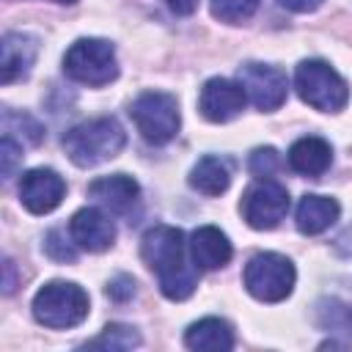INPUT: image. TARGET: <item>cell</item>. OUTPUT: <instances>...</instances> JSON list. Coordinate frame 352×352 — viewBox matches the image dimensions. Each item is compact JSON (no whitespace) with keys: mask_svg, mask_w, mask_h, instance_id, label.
Wrapping results in <instances>:
<instances>
[{"mask_svg":"<svg viewBox=\"0 0 352 352\" xmlns=\"http://www.w3.org/2000/svg\"><path fill=\"white\" fill-rule=\"evenodd\" d=\"M140 256L148 270L157 272L160 292L168 300H187L195 286L198 275L187 264L184 256V234L173 226H154L143 234L140 242Z\"/></svg>","mask_w":352,"mask_h":352,"instance_id":"obj_1","label":"cell"},{"mask_svg":"<svg viewBox=\"0 0 352 352\" xmlns=\"http://www.w3.org/2000/svg\"><path fill=\"white\" fill-rule=\"evenodd\" d=\"M126 135L116 118H91L63 135V151L77 168H96L121 154Z\"/></svg>","mask_w":352,"mask_h":352,"instance_id":"obj_2","label":"cell"},{"mask_svg":"<svg viewBox=\"0 0 352 352\" xmlns=\"http://www.w3.org/2000/svg\"><path fill=\"white\" fill-rule=\"evenodd\" d=\"M33 316L52 330L74 327L88 316V294L72 280H50L33 297Z\"/></svg>","mask_w":352,"mask_h":352,"instance_id":"obj_3","label":"cell"},{"mask_svg":"<svg viewBox=\"0 0 352 352\" xmlns=\"http://www.w3.org/2000/svg\"><path fill=\"white\" fill-rule=\"evenodd\" d=\"M294 88L305 104L322 113H338L349 102L346 80L324 60H302L294 72Z\"/></svg>","mask_w":352,"mask_h":352,"instance_id":"obj_4","label":"cell"},{"mask_svg":"<svg viewBox=\"0 0 352 352\" xmlns=\"http://www.w3.org/2000/svg\"><path fill=\"white\" fill-rule=\"evenodd\" d=\"M63 72L82 85H107L118 77L116 50L104 38H80L63 55Z\"/></svg>","mask_w":352,"mask_h":352,"instance_id":"obj_5","label":"cell"},{"mask_svg":"<svg viewBox=\"0 0 352 352\" xmlns=\"http://www.w3.org/2000/svg\"><path fill=\"white\" fill-rule=\"evenodd\" d=\"M129 116L138 126V132L143 135V140L160 146L176 138L179 132V104L176 96L165 94V91H143L132 104H129Z\"/></svg>","mask_w":352,"mask_h":352,"instance_id":"obj_6","label":"cell"},{"mask_svg":"<svg viewBox=\"0 0 352 352\" xmlns=\"http://www.w3.org/2000/svg\"><path fill=\"white\" fill-rule=\"evenodd\" d=\"M245 289L261 302H280L292 294L297 272L280 253H256L245 267Z\"/></svg>","mask_w":352,"mask_h":352,"instance_id":"obj_7","label":"cell"},{"mask_svg":"<svg viewBox=\"0 0 352 352\" xmlns=\"http://www.w3.org/2000/svg\"><path fill=\"white\" fill-rule=\"evenodd\" d=\"M239 209H242V217H245V223L250 228L270 231V228H275L286 217V212H289V192H286L283 184H278L272 179H261V182H256L245 192Z\"/></svg>","mask_w":352,"mask_h":352,"instance_id":"obj_8","label":"cell"},{"mask_svg":"<svg viewBox=\"0 0 352 352\" xmlns=\"http://www.w3.org/2000/svg\"><path fill=\"white\" fill-rule=\"evenodd\" d=\"M236 82L242 85L245 96L250 99V104L261 113L278 110L286 99V74L278 66L270 63H245L236 72Z\"/></svg>","mask_w":352,"mask_h":352,"instance_id":"obj_9","label":"cell"},{"mask_svg":"<svg viewBox=\"0 0 352 352\" xmlns=\"http://www.w3.org/2000/svg\"><path fill=\"white\" fill-rule=\"evenodd\" d=\"M248 96L242 91L239 82H231L226 77H212L204 82L201 94H198V110L206 121L212 124H226L231 118H236L245 107Z\"/></svg>","mask_w":352,"mask_h":352,"instance_id":"obj_10","label":"cell"},{"mask_svg":"<svg viewBox=\"0 0 352 352\" xmlns=\"http://www.w3.org/2000/svg\"><path fill=\"white\" fill-rule=\"evenodd\" d=\"M66 195V182L52 168H33L19 179V201L33 214L52 212Z\"/></svg>","mask_w":352,"mask_h":352,"instance_id":"obj_11","label":"cell"},{"mask_svg":"<svg viewBox=\"0 0 352 352\" xmlns=\"http://www.w3.org/2000/svg\"><path fill=\"white\" fill-rule=\"evenodd\" d=\"M69 236L74 239L77 248L88 250V253H102L116 242V226L110 220V214H104L96 206H85L80 212H74L72 223H69Z\"/></svg>","mask_w":352,"mask_h":352,"instance_id":"obj_12","label":"cell"},{"mask_svg":"<svg viewBox=\"0 0 352 352\" xmlns=\"http://www.w3.org/2000/svg\"><path fill=\"white\" fill-rule=\"evenodd\" d=\"M38 55V41L28 33H6L0 44V80L8 85L30 74Z\"/></svg>","mask_w":352,"mask_h":352,"instance_id":"obj_13","label":"cell"},{"mask_svg":"<svg viewBox=\"0 0 352 352\" xmlns=\"http://www.w3.org/2000/svg\"><path fill=\"white\" fill-rule=\"evenodd\" d=\"M88 195L104 206L107 212L113 214H126L135 204H138V195H140V187L132 176L126 173H113V176H102V179H94L88 184Z\"/></svg>","mask_w":352,"mask_h":352,"instance_id":"obj_14","label":"cell"},{"mask_svg":"<svg viewBox=\"0 0 352 352\" xmlns=\"http://www.w3.org/2000/svg\"><path fill=\"white\" fill-rule=\"evenodd\" d=\"M190 256H192L195 270H220L231 261L234 248L220 228L201 226L190 236Z\"/></svg>","mask_w":352,"mask_h":352,"instance_id":"obj_15","label":"cell"},{"mask_svg":"<svg viewBox=\"0 0 352 352\" xmlns=\"http://www.w3.org/2000/svg\"><path fill=\"white\" fill-rule=\"evenodd\" d=\"M330 162H333V148H330V143L322 140V138L308 135V138L294 140V146L289 148V165H292V170H297L300 176L316 179V176H322V173L330 168Z\"/></svg>","mask_w":352,"mask_h":352,"instance_id":"obj_16","label":"cell"},{"mask_svg":"<svg viewBox=\"0 0 352 352\" xmlns=\"http://www.w3.org/2000/svg\"><path fill=\"white\" fill-rule=\"evenodd\" d=\"M341 214V206L336 198L330 195H302L300 204H297V228L308 236L314 234H322L324 228H330Z\"/></svg>","mask_w":352,"mask_h":352,"instance_id":"obj_17","label":"cell"},{"mask_svg":"<svg viewBox=\"0 0 352 352\" xmlns=\"http://www.w3.org/2000/svg\"><path fill=\"white\" fill-rule=\"evenodd\" d=\"M184 344L190 349H198V352H223V349L234 346V330H231V324L226 319L206 316V319H201V322L187 327Z\"/></svg>","mask_w":352,"mask_h":352,"instance_id":"obj_18","label":"cell"},{"mask_svg":"<svg viewBox=\"0 0 352 352\" xmlns=\"http://www.w3.org/2000/svg\"><path fill=\"white\" fill-rule=\"evenodd\" d=\"M231 184V165L223 157H201L190 170V187L204 195H220Z\"/></svg>","mask_w":352,"mask_h":352,"instance_id":"obj_19","label":"cell"},{"mask_svg":"<svg viewBox=\"0 0 352 352\" xmlns=\"http://www.w3.org/2000/svg\"><path fill=\"white\" fill-rule=\"evenodd\" d=\"M140 344V336L126 327V324H107L94 341H88L85 346L91 349H110V352H124V349H132Z\"/></svg>","mask_w":352,"mask_h":352,"instance_id":"obj_20","label":"cell"},{"mask_svg":"<svg viewBox=\"0 0 352 352\" xmlns=\"http://www.w3.org/2000/svg\"><path fill=\"white\" fill-rule=\"evenodd\" d=\"M258 8V0H212V16L226 25L248 22Z\"/></svg>","mask_w":352,"mask_h":352,"instance_id":"obj_21","label":"cell"},{"mask_svg":"<svg viewBox=\"0 0 352 352\" xmlns=\"http://www.w3.org/2000/svg\"><path fill=\"white\" fill-rule=\"evenodd\" d=\"M248 168H250L253 176H258V179H270V176L280 168V157H278V151H275L272 146H264V148H256V151L250 154Z\"/></svg>","mask_w":352,"mask_h":352,"instance_id":"obj_22","label":"cell"},{"mask_svg":"<svg viewBox=\"0 0 352 352\" xmlns=\"http://www.w3.org/2000/svg\"><path fill=\"white\" fill-rule=\"evenodd\" d=\"M0 162H3V179H11L16 173V168L22 165V146L11 138V135H3V143H0Z\"/></svg>","mask_w":352,"mask_h":352,"instance_id":"obj_23","label":"cell"},{"mask_svg":"<svg viewBox=\"0 0 352 352\" xmlns=\"http://www.w3.org/2000/svg\"><path fill=\"white\" fill-rule=\"evenodd\" d=\"M72 242H74V239H72ZM72 242H69L60 231H50V234H47V242H44L47 256L55 258V261H74V258H77V250H74Z\"/></svg>","mask_w":352,"mask_h":352,"instance_id":"obj_24","label":"cell"},{"mask_svg":"<svg viewBox=\"0 0 352 352\" xmlns=\"http://www.w3.org/2000/svg\"><path fill=\"white\" fill-rule=\"evenodd\" d=\"M132 294H135V280H132L129 275H116V278L107 283V297H113V300H118V302L129 300Z\"/></svg>","mask_w":352,"mask_h":352,"instance_id":"obj_25","label":"cell"},{"mask_svg":"<svg viewBox=\"0 0 352 352\" xmlns=\"http://www.w3.org/2000/svg\"><path fill=\"white\" fill-rule=\"evenodd\" d=\"M280 6H283V8H289V11H300V14H305V11L319 8V6H322V0H280Z\"/></svg>","mask_w":352,"mask_h":352,"instance_id":"obj_26","label":"cell"},{"mask_svg":"<svg viewBox=\"0 0 352 352\" xmlns=\"http://www.w3.org/2000/svg\"><path fill=\"white\" fill-rule=\"evenodd\" d=\"M165 3H168V8L173 14H182V16H187V14H192L198 8V0H165Z\"/></svg>","mask_w":352,"mask_h":352,"instance_id":"obj_27","label":"cell"},{"mask_svg":"<svg viewBox=\"0 0 352 352\" xmlns=\"http://www.w3.org/2000/svg\"><path fill=\"white\" fill-rule=\"evenodd\" d=\"M3 270H6L3 292H6V294H11V292H14V286H16V283H14V264H11V261H6V264H3Z\"/></svg>","mask_w":352,"mask_h":352,"instance_id":"obj_28","label":"cell"},{"mask_svg":"<svg viewBox=\"0 0 352 352\" xmlns=\"http://www.w3.org/2000/svg\"><path fill=\"white\" fill-rule=\"evenodd\" d=\"M52 3H66V6H72V3H77V0H52Z\"/></svg>","mask_w":352,"mask_h":352,"instance_id":"obj_29","label":"cell"}]
</instances>
